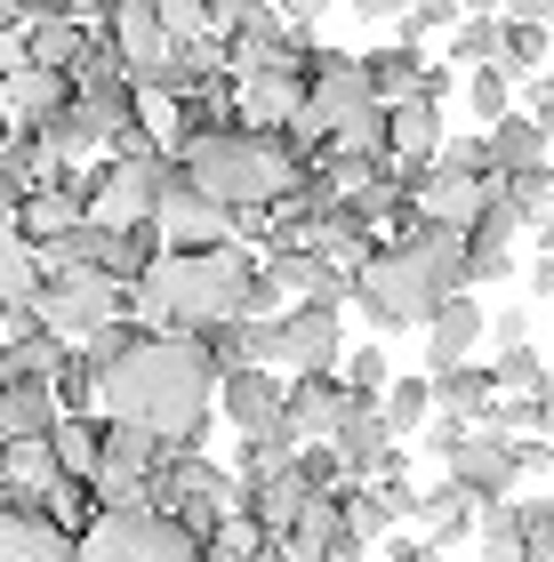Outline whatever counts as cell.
Listing matches in <instances>:
<instances>
[{
    "mask_svg": "<svg viewBox=\"0 0 554 562\" xmlns=\"http://www.w3.org/2000/svg\"><path fill=\"white\" fill-rule=\"evenodd\" d=\"M515 467H522V482H531V474H546V467H554V442H539V434H522V442H515Z\"/></svg>",
    "mask_w": 554,
    "mask_h": 562,
    "instance_id": "cell-42",
    "label": "cell"
},
{
    "mask_svg": "<svg viewBox=\"0 0 554 562\" xmlns=\"http://www.w3.org/2000/svg\"><path fill=\"white\" fill-rule=\"evenodd\" d=\"M16 145V121H9V105H0V153H9Z\"/></svg>",
    "mask_w": 554,
    "mask_h": 562,
    "instance_id": "cell-47",
    "label": "cell"
},
{
    "mask_svg": "<svg viewBox=\"0 0 554 562\" xmlns=\"http://www.w3.org/2000/svg\"><path fill=\"white\" fill-rule=\"evenodd\" d=\"M330 450L346 458V474H370L377 467V458H386L394 450V426H386V402H370V394H354V402H346V418H338V434H330Z\"/></svg>",
    "mask_w": 554,
    "mask_h": 562,
    "instance_id": "cell-19",
    "label": "cell"
},
{
    "mask_svg": "<svg viewBox=\"0 0 554 562\" xmlns=\"http://www.w3.org/2000/svg\"><path fill=\"white\" fill-rule=\"evenodd\" d=\"M546 153H554V130H539V121L522 113V105L490 130V161H498V177H507V169H554Z\"/></svg>",
    "mask_w": 554,
    "mask_h": 562,
    "instance_id": "cell-27",
    "label": "cell"
},
{
    "mask_svg": "<svg viewBox=\"0 0 554 562\" xmlns=\"http://www.w3.org/2000/svg\"><path fill=\"white\" fill-rule=\"evenodd\" d=\"M442 161H450V169H466V177H498L490 137H450V145H442Z\"/></svg>",
    "mask_w": 554,
    "mask_h": 562,
    "instance_id": "cell-39",
    "label": "cell"
},
{
    "mask_svg": "<svg viewBox=\"0 0 554 562\" xmlns=\"http://www.w3.org/2000/svg\"><path fill=\"white\" fill-rule=\"evenodd\" d=\"M546 24H539V9H515V16H498V72L522 89V81H539L546 72Z\"/></svg>",
    "mask_w": 554,
    "mask_h": 562,
    "instance_id": "cell-25",
    "label": "cell"
},
{
    "mask_svg": "<svg viewBox=\"0 0 554 562\" xmlns=\"http://www.w3.org/2000/svg\"><path fill=\"white\" fill-rule=\"evenodd\" d=\"M498 201H507L522 225H539L554 210V169H507V177H498Z\"/></svg>",
    "mask_w": 554,
    "mask_h": 562,
    "instance_id": "cell-33",
    "label": "cell"
},
{
    "mask_svg": "<svg viewBox=\"0 0 554 562\" xmlns=\"http://www.w3.org/2000/svg\"><path fill=\"white\" fill-rule=\"evenodd\" d=\"M306 506H314V491L297 482V467H290V474H265V482H249V491H241V515L258 522L265 539H297Z\"/></svg>",
    "mask_w": 554,
    "mask_h": 562,
    "instance_id": "cell-21",
    "label": "cell"
},
{
    "mask_svg": "<svg viewBox=\"0 0 554 562\" xmlns=\"http://www.w3.org/2000/svg\"><path fill=\"white\" fill-rule=\"evenodd\" d=\"M515 273V249H490V241H466V290H498Z\"/></svg>",
    "mask_w": 554,
    "mask_h": 562,
    "instance_id": "cell-37",
    "label": "cell"
},
{
    "mask_svg": "<svg viewBox=\"0 0 554 562\" xmlns=\"http://www.w3.org/2000/svg\"><path fill=\"white\" fill-rule=\"evenodd\" d=\"M515 105H522V113H531V121H539V130H554V65L539 72V81H522V89H515Z\"/></svg>",
    "mask_w": 554,
    "mask_h": 562,
    "instance_id": "cell-41",
    "label": "cell"
},
{
    "mask_svg": "<svg viewBox=\"0 0 554 562\" xmlns=\"http://www.w3.org/2000/svg\"><path fill=\"white\" fill-rule=\"evenodd\" d=\"M490 201H498V177H466V169L434 161V169H426V186H418V217L442 225V234H474Z\"/></svg>",
    "mask_w": 554,
    "mask_h": 562,
    "instance_id": "cell-9",
    "label": "cell"
},
{
    "mask_svg": "<svg viewBox=\"0 0 554 562\" xmlns=\"http://www.w3.org/2000/svg\"><path fill=\"white\" fill-rule=\"evenodd\" d=\"M273 370L290 378L346 370V305H282L273 314Z\"/></svg>",
    "mask_w": 554,
    "mask_h": 562,
    "instance_id": "cell-7",
    "label": "cell"
},
{
    "mask_svg": "<svg viewBox=\"0 0 554 562\" xmlns=\"http://www.w3.org/2000/svg\"><path fill=\"white\" fill-rule=\"evenodd\" d=\"M450 72H483V65H498V9H466L459 16V33H450V57H442Z\"/></svg>",
    "mask_w": 554,
    "mask_h": 562,
    "instance_id": "cell-30",
    "label": "cell"
},
{
    "mask_svg": "<svg viewBox=\"0 0 554 562\" xmlns=\"http://www.w3.org/2000/svg\"><path fill=\"white\" fill-rule=\"evenodd\" d=\"M539 258H554V217H539Z\"/></svg>",
    "mask_w": 554,
    "mask_h": 562,
    "instance_id": "cell-46",
    "label": "cell"
},
{
    "mask_svg": "<svg viewBox=\"0 0 554 562\" xmlns=\"http://www.w3.org/2000/svg\"><path fill=\"white\" fill-rule=\"evenodd\" d=\"M490 346H498V353H522V346H531V305H498V314H490Z\"/></svg>",
    "mask_w": 554,
    "mask_h": 562,
    "instance_id": "cell-38",
    "label": "cell"
},
{
    "mask_svg": "<svg viewBox=\"0 0 554 562\" xmlns=\"http://www.w3.org/2000/svg\"><path fill=\"white\" fill-rule=\"evenodd\" d=\"M362 81H370L377 105H402V97H418L426 57H418V48H402V41H386V48H370V57H362Z\"/></svg>",
    "mask_w": 554,
    "mask_h": 562,
    "instance_id": "cell-28",
    "label": "cell"
},
{
    "mask_svg": "<svg viewBox=\"0 0 554 562\" xmlns=\"http://www.w3.org/2000/svg\"><path fill=\"white\" fill-rule=\"evenodd\" d=\"M531 290H539V297L554 290V258H531Z\"/></svg>",
    "mask_w": 554,
    "mask_h": 562,
    "instance_id": "cell-44",
    "label": "cell"
},
{
    "mask_svg": "<svg viewBox=\"0 0 554 562\" xmlns=\"http://www.w3.org/2000/svg\"><path fill=\"white\" fill-rule=\"evenodd\" d=\"M258 562H306V554H297V547H290V539H273V547H265V554H258Z\"/></svg>",
    "mask_w": 554,
    "mask_h": 562,
    "instance_id": "cell-45",
    "label": "cell"
},
{
    "mask_svg": "<svg viewBox=\"0 0 554 562\" xmlns=\"http://www.w3.org/2000/svg\"><path fill=\"white\" fill-rule=\"evenodd\" d=\"M386 426H394V442L434 426V378H394L386 386Z\"/></svg>",
    "mask_w": 554,
    "mask_h": 562,
    "instance_id": "cell-31",
    "label": "cell"
},
{
    "mask_svg": "<svg viewBox=\"0 0 554 562\" xmlns=\"http://www.w3.org/2000/svg\"><path fill=\"white\" fill-rule=\"evenodd\" d=\"M57 386L48 378H24V386H9L0 394V442H48L57 434Z\"/></svg>",
    "mask_w": 554,
    "mask_h": 562,
    "instance_id": "cell-24",
    "label": "cell"
},
{
    "mask_svg": "<svg viewBox=\"0 0 554 562\" xmlns=\"http://www.w3.org/2000/svg\"><path fill=\"white\" fill-rule=\"evenodd\" d=\"M546 217H554V210H546Z\"/></svg>",
    "mask_w": 554,
    "mask_h": 562,
    "instance_id": "cell-49",
    "label": "cell"
},
{
    "mask_svg": "<svg viewBox=\"0 0 554 562\" xmlns=\"http://www.w3.org/2000/svg\"><path fill=\"white\" fill-rule=\"evenodd\" d=\"M161 241L178 249V258H201V249H225V241H241V217L234 210H217L210 193H193L185 186V169L169 177V193H161Z\"/></svg>",
    "mask_w": 554,
    "mask_h": 562,
    "instance_id": "cell-8",
    "label": "cell"
},
{
    "mask_svg": "<svg viewBox=\"0 0 554 562\" xmlns=\"http://www.w3.org/2000/svg\"><path fill=\"white\" fill-rule=\"evenodd\" d=\"M483 562H522V554H483Z\"/></svg>",
    "mask_w": 554,
    "mask_h": 562,
    "instance_id": "cell-48",
    "label": "cell"
},
{
    "mask_svg": "<svg viewBox=\"0 0 554 562\" xmlns=\"http://www.w3.org/2000/svg\"><path fill=\"white\" fill-rule=\"evenodd\" d=\"M0 562H81V539L48 506H0Z\"/></svg>",
    "mask_w": 554,
    "mask_h": 562,
    "instance_id": "cell-14",
    "label": "cell"
},
{
    "mask_svg": "<svg viewBox=\"0 0 554 562\" xmlns=\"http://www.w3.org/2000/svg\"><path fill=\"white\" fill-rule=\"evenodd\" d=\"M466 9H450V0H418V9H394V41L418 48V33H434V24H459Z\"/></svg>",
    "mask_w": 554,
    "mask_h": 562,
    "instance_id": "cell-36",
    "label": "cell"
},
{
    "mask_svg": "<svg viewBox=\"0 0 554 562\" xmlns=\"http://www.w3.org/2000/svg\"><path fill=\"white\" fill-rule=\"evenodd\" d=\"M466 113L483 121V137H490L498 121L515 113V81H507V72H498V65H483V72H466Z\"/></svg>",
    "mask_w": 554,
    "mask_h": 562,
    "instance_id": "cell-34",
    "label": "cell"
},
{
    "mask_svg": "<svg viewBox=\"0 0 554 562\" xmlns=\"http://www.w3.org/2000/svg\"><path fill=\"white\" fill-rule=\"evenodd\" d=\"M72 225H89V201L72 186H41V193H24V210H16V234L33 249H57Z\"/></svg>",
    "mask_w": 554,
    "mask_h": 562,
    "instance_id": "cell-23",
    "label": "cell"
},
{
    "mask_svg": "<svg viewBox=\"0 0 554 562\" xmlns=\"http://www.w3.org/2000/svg\"><path fill=\"white\" fill-rule=\"evenodd\" d=\"M474 522H483V506H474L459 482L418 491V539H426V547H474Z\"/></svg>",
    "mask_w": 554,
    "mask_h": 562,
    "instance_id": "cell-22",
    "label": "cell"
},
{
    "mask_svg": "<svg viewBox=\"0 0 554 562\" xmlns=\"http://www.w3.org/2000/svg\"><path fill=\"white\" fill-rule=\"evenodd\" d=\"M282 411H290V378L282 370H234V378H217V418L241 434H273L282 426Z\"/></svg>",
    "mask_w": 554,
    "mask_h": 562,
    "instance_id": "cell-10",
    "label": "cell"
},
{
    "mask_svg": "<svg viewBox=\"0 0 554 562\" xmlns=\"http://www.w3.org/2000/svg\"><path fill=\"white\" fill-rule=\"evenodd\" d=\"M33 314L57 329L65 346H89L97 329H113V322H129V290H121L113 273H41V297H33Z\"/></svg>",
    "mask_w": 554,
    "mask_h": 562,
    "instance_id": "cell-5",
    "label": "cell"
},
{
    "mask_svg": "<svg viewBox=\"0 0 554 562\" xmlns=\"http://www.w3.org/2000/svg\"><path fill=\"white\" fill-rule=\"evenodd\" d=\"M346 402H354V386H346L338 370H321V378H290V434L297 442H330L338 418H346Z\"/></svg>",
    "mask_w": 554,
    "mask_h": 562,
    "instance_id": "cell-16",
    "label": "cell"
},
{
    "mask_svg": "<svg viewBox=\"0 0 554 562\" xmlns=\"http://www.w3.org/2000/svg\"><path fill=\"white\" fill-rule=\"evenodd\" d=\"M81 562H210V539L161 506H113L81 539Z\"/></svg>",
    "mask_w": 554,
    "mask_h": 562,
    "instance_id": "cell-3",
    "label": "cell"
},
{
    "mask_svg": "<svg viewBox=\"0 0 554 562\" xmlns=\"http://www.w3.org/2000/svg\"><path fill=\"white\" fill-rule=\"evenodd\" d=\"M72 97H81V89H72V72H41V65H24V72H9V81H0V105H9L16 130H48Z\"/></svg>",
    "mask_w": 554,
    "mask_h": 562,
    "instance_id": "cell-18",
    "label": "cell"
},
{
    "mask_svg": "<svg viewBox=\"0 0 554 562\" xmlns=\"http://www.w3.org/2000/svg\"><path fill=\"white\" fill-rule=\"evenodd\" d=\"M442 105H426V97H402V105H386V161H410V169H434L442 161Z\"/></svg>",
    "mask_w": 554,
    "mask_h": 562,
    "instance_id": "cell-15",
    "label": "cell"
},
{
    "mask_svg": "<svg viewBox=\"0 0 554 562\" xmlns=\"http://www.w3.org/2000/svg\"><path fill=\"white\" fill-rule=\"evenodd\" d=\"M442 482H459V491L474 506H507L522 491V467H515V442H490V434H466V450L450 458V474Z\"/></svg>",
    "mask_w": 554,
    "mask_h": 562,
    "instance_id": "cell-13",
    "label": "cell"
},
{
    "mask_svg": "<svg viewBox=\"0 0 554 562\" xmlns=\"http://www.w3.org/2000/svg\"><path fill=\"white\" fill-rule=\"evenodd\" d=\"M265 290H273V305H346L354 281L321 249H282V258H265Z\"/></svg>",
    "mask_w": 554,
    "mask_h": 562,
    "instance_id": "cell-12",
    "label": "cell"
},
{
    "mask_svg": "<svg viewBox=\"0 0 554 562\" xmlns=\"http://www.w3.org/2000/svg\"><path fill=\"white\" fill-rule=\"evenodd\" d=\"M418 338H426V378H434V370H459V362H474V353H483V338H490L483 297H474V290L442 297V305H434V322H426Z\"/></svg>",
    "mask_w": 554,
    "mask_h": 562,
    "instance_id": "cell-11",
    "label": "cell"
},
{
    "mask_svg": "<svg viewBox=\"0 0 554 562\" xmlns=\"http://www.w3.org/2000/svg\"><path fill=\"white\" fill-rule=\"evenodd\" d=\"M89 33H105L121 48V65H129L137 89H161L169 65H178V41H169L161 24V0H121V9H89Z\"/></svg>",
    "mask_w": 554,
    "mask_h": 562,
    "instance_id": "cell-6",
    "label": "cell"
},
{
    "mask_svg": "<svg viewBox=\"0 0 554 562\" xmlns=\"http://www.w3.org/2000/svg\"><path fill=\"white\" fill-rule=\"evenodd\" d=\"M105 418L145 426L169 450H201L217 418V370L193 338H145L121 370H105Z\"/></svg>",
    "mask_w": 554,
    "mask_h": 562,
    "instance_id": "cell-1",
    "label": "cell"
},
{
    "mask_svg": "<svg viewBox=\"0 0 554 562\" xmlns=\"http://www.w3.org/2000/svg\"><path fill=\"white\" fill-rule=\"evenodd\" d=\"M48 450H57V467L72 482H97V467H105V418H57Z\"/></svg>",
    "mask_w": 554,
    "mask_h": 562,
    "instance_id": "cell-29",
    "label": "cell"
},
{
    "mask_svg": "<svg viewBox=\"0 0 554 562\" xmlns=\"http://www.w3.org/2000/svg\"><path fill=\"white\" fill-rule=\"evenodd\" d=\"M386 562H442V547H426V539H386Z\"/></svg>",
    "mask_w": 554,
    "mask_h": 562,
    "instance_id": "cell-43",
    "label": "cell"
},
{
    "mask_svg": "<svg viewBox=\"0 0 554 562\" xmlns=\"http://www.w3.org/2000/svg\"><path fill=\"white\" fill-rule=\"evenodd\" d=\"M338 378H346V386H354V394L386 402V386H394V362H386V346L370 338V346H346V370H338Z\"/></svg>",
    "mask_w": 554,
    "mask_h": 562,
    "instance_id": "cell-35",
    "label": "cell"
},
{
    "mask_svg": "<svg viewBox=\"0 0 554 562\" xmlns=\"http://www.w3.org/2000/svg\"><path fill=\"white\" fill-rule=\"evenodd\" d=\"M354 305L370 314V329H426L434 322V305H442V281L426 273L410 249H377V258L362 266V281H354Z\"/></svg>",
    "mask_w": 554,
    "mask_h": 562,
    "instance_id": "cell-4",
    "label": "cell"
},
{
    "mask_svg": "<svg viewBox=\"0 0 554 562\" xmlns=\"http://www.w3.org/2000/svg\"><path fill=\"white\" fill-rule=\"evenodd\" d=\"M490 411H498V370H490V362L434 370V418H450V426H483Z\"/></svg>",
    "mask_w": 554,
    "mask_h": 562,
    "instance_id": "cell-20",
    "label": "cell"
},
{
    "mask_svg": "<svg viewBox=\"0 0 554 562\" xmlns=\"http://www.w3.org/2000/svg\"><path fill=\"white\" fill-rule=\"evenodd\" d=\"M515 234H522V217L507 210V201H490V210H483V225H474V234H466V241H490V249H515Z\"/></svg>",
    "mask_w": 554,
    "mask_h": 562,
    "instance_id": "cell-40",
    "label": "cell"
},
{
    "mask_svg": "<svg viewBox=\"0 0 554 562\" xmlns=\"http://www.w3.org/2000/svg\"><path fill=\"white\" fill-rule=\"evenodd\" d=\"M65 338L57 329H48L33 305H24V314H9V346H0V378H9V386H24V378H57V362H65Z\"/></svg>",
    "mask_w": 554,
    "mask_h": 562,
    "instance_id": "cell-17",
    "label": "cell"
},
{
    "mask_svg": "<svg viewBox=\"0 0 554 562\" xmlns=\"http://www.w3.org/2000/svg\"><path fill=\"white\" fill-rule=\"evenodd\" d=\"M178 169H185L193 193H210L217 210H234V217H265L306 186V161L282 145V130H241V121H225L210 137H185Z\"/></svg>",
    "mask_w": 554,
    "mask_h": 562,
    "instance_id": "cell-2",
    "label": "cell"
},
{
    "mask_svg": "<svg viewBox=\"0 0 554 562\" xmlns=\"http://www.w3.org/2000/svg\"><path fill=\"white\" fill-rule=\"evenodd\" d=\"M490 370H498V394H507V402H539V394H554V386H546V353H539V346H522V353H490Z\"/></svg>",
    "mask_w": 554,
    "mask_h": 562,
    "instance_id": "cell-32",
    "label": "cell"
},
{
    "mask_svg": "<svg viewBox=\"0 0 554 562\" xmlns=\"http://www.w3.org/2000/svg\"><path fill=\"white\" fill-rule=\"evenodd\" d=\"M41 297V249L16 234V225H0V322L24 314V305Z\"/></svg>",
    "mask_w": 554,
    "mask_h": 562,
    "instance_id": "cell-26",
    "label": "cell"
}]
</instances>
